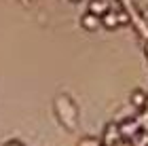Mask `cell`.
Segmentation results:
<instances>
[{
	"mask_svg": "<svg viewBox=\"0 0 148 146\" xmlns=\"http://www.w3.org/2000/svg\"><path fill=\"white\" fill-rule=\"evenodd\" d=\"M6 146H21V144H15V142H11V144H6Z\"/></svg>",
	"mask_w": 148,
	"mask_h": 146,
	"instance_id": "4",
	"label": "cell"
},
{
	"mask_svg": "<svg viewBox=\"0 0 148 146\" xmlns=\"http://www.w3.org/2000/svg\"><path fill=\"white\" fill-rule=\"evenodd\" d=\"M83 25H85V28H89V30H95V28H97V15H93V13L85 15V19H83Z\"/></svg>",
	"mask_w": 148,
	"mask_h": 146,
	"instance_id": "2",
	"label": "cell"
},
{
	"mask_svg": "<svg viewBox=\"0 0 148 146\" xmlns=\"http://www.w3.org/2000/svg\"><path fill=\"white\" fill-rule=\"evenodd\" d=\"M89 13H93V15L106 13V2H102V0H93V2H91V6H89Z\"/></svg>",
	"mask_w": 148,
	"mask_h": 146,
	"instance_id": "1",
	"label": "cell"
},
{
	"mask_svg": "<svg viewBox=\"0 0 148 146\" xmlns=\"http://www.w3.org/2000/svg\"><path fill=\"white\" fill-rule=\"evenodd\" d=\"M104 23L108 25V28H114L119 21H116V17H114V15H106V17H104Z\"/></svg>",
	"mask_w": 148,
	"mask_h": 146,
	"instance_id": "3",
	"label": "cell"
}]
</instances>
